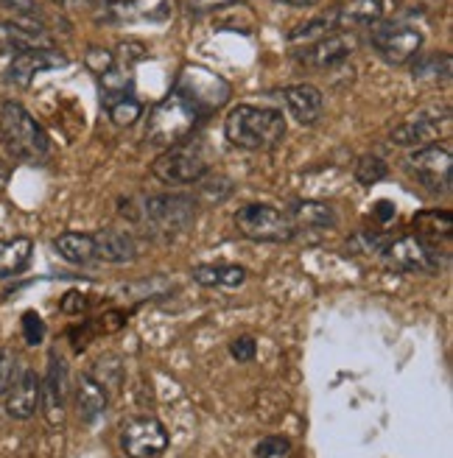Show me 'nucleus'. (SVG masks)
<instances>
[{"label": "nucleus", "mask_w": 453, "mask_h": 458, "mask_svg": "<svg viewBox=\"0 0 453 458\" xmlns=\"http://www.w3.org/2000/svg\"><path fill=\"white\" fill-rule=\"evenodd\" d=\"M151 174L163 185H193V182H201L208 176V159L201 157L199 148L176 143L154 159Z\"/></svg>", "instance_id": "8"}, {"label": "nucleus", "mask_w": 453, "mask_h": 458, "mask_svg": "<svg viewBox=\"0 0 453 458\" xmlns=\"http://www.w3.org/2000/svg\"><path fill=\"white\" fill-rule=\"evenodd\" d=\"M34 260V241L26 235L0 241V280L20 277Z\"/></svg>", "instance_id": "21"}, {"label": "nucleus", "mask_w": 453, "mask_h": 458, "mask_svg": "<svg viewBox=\"0 0 453 458\" xmlns=\"http://www.w3.org/2000/svg\"><path fill=\"white\" fill-rule=\"evenodd\" d=\"M67 363L59 355H51L48 360V372L39 380V408L48 414V420L56 425L64 414V403H67Z\"/></svg>", "instance_id": "13"}, {"label": "nucleus", "mask_w": 453, "mask_h": 458, "mask_svg": "<svg viewBox=\"0 0 453 458\" xmlns=\"http://www.w3.org/2000/svg\"><path fill=\"white\" fill-rule=\"evenodd\" d=\"M6 174H9V168H6V163H4V159H0V182L6 179Z\"/></svg>", "instance_id": "39"}, {"label": "nucleus", "mask_w": 453, "mask_h": 458, "mask_svg": "<svg viewBox=\"0 0 453 458\" xmlns=\"http://www.w3.org/2000/svg\"><path fill=\"white\" fill-rule=\"evenodd\" d=\"M355 182L358 185H364V188H372V185H378V182H383L389 176V168H387V163H383L380 157H375V154H364L355 163Z\"/></svg>", "instance_id": "27"}, {"label": "nucleus", "mask_w": 453, "mask_h": 458, "mask_svg": "<svg viewBox=\"0 0 453 458\" xmlns=\"http://www.w3.org/2000/svg\"><path fill=\"white\" fill-rule=\"evenodd\" d=\"M233 221L238 233L255 243H288L297 235L286 210L271 208V204H244Z\"/></svg>", "instance_id": "6"}, {"label": "nucleus", "mask_w": 453, "mask_h": 458, "mask_svg": "<svg viewBox=\"0 0 453 458\" xmlns=\"http://www.w3.org/2000/svg\"><path fill=\"white\" fill-rule=\"evenodd\" d=\"M104 104H107V112L115 126H132L143 114V104L126 93H109V96H104Z\"/></svg>", "instance_id": "26"}, {"label": "nucleus", "mask_w": 453, "mask_h": 458, "mask_svg": "<svg viewBox=\"0 0 453 458\" xmlns=\"http://www.w3.org/2000/svg\"><path fill=\"white\" fill-rule=\"evenodd\" d=\"M0 131H4L9 151L17 159H26V163L45 159L51 151V140H48V134H45V129L34 121V114L17 101H6L0 106Z\"/></svg>", "instance_id": "2"}, {"label": "nucleus", "mask_w": 453, "mask_h": 458, "mask_svg": "<svg viewBox=\"0 0 453 458\" xmlns=\"http://www.w3.org/2000/svg\"><path fill=\"white\" fill-rule=\"evenodd\" d=\"M84 62H87V67H90L93 73L104 76V73L112 71V67H115V54L107 51V48H90L87 56H84Z\"/></svg>", "instance_id": "32"}, {"label": "nucleus", "mask_w": 453, "mask_h": 458, "mask_svg": "<svg viewBox=\"0 0 453 458\" xmlns=\"http://www.w3.org/2000/svg\"><path fill=\"white\" fill-rule=\"evenodd\" d=\"M54 249L59 251V258L71 266H87L96 260V246L90 233H62L54 241Z\"/></svg>", "instance_id": "24"}, {"label": "nucleus", "mask_w": 453, "mask_h": 458, "mask_svg": "<svg viewBox=\"0 0 453 458\" xmlns=\"http://www.w3.org/2000/svg\"><path fill=\"white\" fill-rule=\"evenodd\" d=\"M224 134H226V140L238 148L266 151V148H275L286 137V118L278 109L238 104L226 112Z\"/></svg>", "instance_id": "1"}, {"label": "nucleus", "mask_w": 453, "mask_h": 458, "mask_svg": "<svg viewBox=\"0 0 453 458\" xmlns=\"http://www.w3.org/2000/svg\"><path fill=\"white\" fill-rule=\"evenodd\" d=\"M450 229H453V216L448 210H423L415 216V235L428 241V243H437L450 238Z\"/></svg>", "instance_id": "25"}, {"label": "nucleus", "mask_w": 453, "mask_h": 458, "mask_svg": "<svg viewBox=\"0 0 453 458\" xmlns=\"http://www.w3.org/2000/svg\"><path fill=\"white\" fill-rule=\"evenodd\" d=\"M291 442L283 437H266L255 445V458H288Z\"/></svg>", "instance_id": "30"}, {"label": "nucleus", "mask_w": 453, "mask_h": 458, "mask_svg": "<svg viewBox=\"0 0 453 458\" xmlns=\"http://www.w3.org/2000/svg\"><path fill=\"white\" fill-rule=\"evenodd\" d=\"M412 171L417 179L432 193H448L450 191V168H453V157L445 146H423L412 157Z\"/></svg>", "instance_id": "11"}, {"label": "nucleus", "mask_w": 453, "mask_h": 458, "mask_svg": "<svg viewBox=\"0 0 453 458\" xmlns=\"http://www.w3.org/2000/svg\"><path fill=\"white\" fill-rule=\"evenodd\" d=\"M107 405H109V394H107V386H101L93 375H81L76 383V411L81 422L93 425L107 414Z\"/></svg>", "instance_id": "20"}, {"label": "nucleus", "mask_w": 453, "mask_h": 458, "mask_svg": "<svg viewBox=\"0 0 453 458\" xmlns=\"http://www.w3.org/2000/svg\"><path fill=\"white\" fill-rule=\"evenodd\" d=\"M380 258L387 260L395 271L406 274H437L448 266V255H442L437 243H428L417 235H400L389 238L383 246Z\"/></svg>", "instance_id": "5"}, {"label": "nucleus", "mask_w": 453, "mask_h": 458, "mask_svg": "<svg viewBox=\"0 0 453 458\" xmlns=\"http://www.w3.org/2000/svg\"><path fill=\"white\" fill-rule=\"evenodd\" d=\"M286 216L291 218L294 229H330L336 226V210L330 208L328 201H294L291 208L286 210Z\"/></svg>", "instance_id": "22"}, {"label": "nucleus", "mask_w": 453, "mask_h": 458, "mask_svg": "<svg viewBox=\"0 0 453 458\" xmlns=\"http://www.w3.org/2000/svg\"><path fill=\"white\" fill-rule=\"evenodd\" d=\"M54 4H64V0H54Z\"/></svg>", "instance_id": "40"}, {"label": "nucleus", "mask_w": 453, "mask_h": 458, "mask_svg": "<svg viewBox=\"0 0 453 458\" xmlns=\"http://www.w3.org/2000/svg\"><path fill=\"white\" fill-rule=\"evenodd\" d=\"M174 93L183 96L188 104H193L201 112V118H205L208 112L226 104V98H230V84H226L221 76L210 73L208 67L188 64L183 76H179Z\"/></svg>", "instance_id": "7"}, {"label": "nucleus", "mask_w": 453, "mask_h": 458, "mask_svg": "<svg viewBox=\"0 0 453 458\" xmlns=\"http://www.w3.org/2000/svg\"><path fill=\"white\" fill-rule=\"evenodd\" d=\"M4 9H14L20 14H34V0H0Z\"/></svg>", "instance_id": "36"}, {"label": "nucleus", "mask_w": 453, "mask_h": 458, "mask_svg": "<svg viewBox=\"0 0 453 458\" xmlns=\"http://www.w3.org/2000/svg\"><path fill=\"white\" fill-rule=\"evenodd\" d=\"M355 51V39L347 31H336L322 39H316L297 54V59L313 71H333V67L345 64L350 54Z\"/></svg>", "instance_id": "12"}, {"label": "nucleus", "mask_w": 453, "mask_h": 458, "mask_svg": "<svg viewBox=\"0 0 453 458\" xmlns=\"http://www.w3.org/2000/svg\"><path fill=\"white\" fill-rule=\"evenodd\" d=\"M333 26L338 31H353V29H372L383 17L380 0H347L336 12H330Z\"/></svg>", "instance_id": "19"}, {"label": "nucleus", "mask_w": 453, "mask_h": 458, "mask_svg": "<svg viewBox=\"0 0 453 458\" xmlns=\"http://www.w3.org/2000/svg\"><path fill=\"white\" fill-rule=\"evenodd\" d=\"M246 268L244 266H233V263H205L196 266L191 271L193 283L205 285V288H238L246 283Z\"/></svg>", "instance_id": "23"}, {"label": "nucleus", "mask_w": 453, "mask_h": 458, "mask_svg": "<svg viewBox=\"0 0 453 458\" xmlns=\"http://www.w3.org/2000/svg\"><path fill=\"white\" fill-rule=\"evenodd\" d=\"M370 39L378 56L387 59L389 64L412 62L415 56H420V48H423L420 29L406 26V22H375Z\"/></svg>", "instance_id": "9"}, {"label": "nucleus", "mask_w": 453, "mask_h": 458, "mask_svg": "<svg viewBox=\"0 0 453 458\" xmlns=\"http://www.w3.org/2000/svg\"><path fill=\"white\" fill-rule=\"evenodd\" d=\"M280 101L288 106L291 118H297L303 126H313L322 118L325 109V96L320 87L313 84H291L280 89Z\"/></svg>", "instance_id": "14"}, {"label": "nucleus", "mask_w": 453, "mask_h": 458, "mask_svg": "<svg viewBox=\"0 0 453 458\" xmlns=\"http://www.w3.org/2000/svg\"><path fill=\"white\" fill-rule=\"evenodd\" d=\"M278 4H286V6H316L320 0H278Z\"/></svg>", "instance_id": "38"}, {"label": "nucleus", "mask_w": 453, "mask_h": 458, "mask_svg": "<svg viewBox=\"0 0 453 458\" xmlns=\"http://www.w3.org/2000/svg\"><path fill=\"white\" fill-rule=\"evenodd\" d=\"M238 4V0H188V9L193 14H205V12H218V9H226Z\"/></svg>", "instance_id": "34"}, {"label": "nucleus", "mask_w": 453, "mask_h": 458, "mask_svg": "<svg viewBox=\"0 0 453 458\" xmlns=\"http://www.w3.org/2000/svg\"><path fill=\"white\" fill-rule=\"evenodd\" d=\"M199 121H201V112L193 104H188L183 96L171 93L168 98H163L149 112L146 140L151 146L171 148L176 143H183L185 137L196 129Z\"/></svg>", "instance_id": "4"}, {"label": "nucleus", "mask_w": 453, "mask_h": 458, "mask_svg": "<svg viewBox=\"0 0 453 458\" xmlns=\"http://www.w3.org/2000/svg\"><path fill=\"white\" fill-rule=\"evenodd\" d=\"M230 355H233L238 363H252L255 355H258V341H255L252 335L233 338V341H230Z\"/></svg>", "instance_id": "33"}, {"label": "nucleus", "mask_w": 453, "mask_h": 458, "mask_svg": "<svg viewBox=\"0 0 453 458\" xmlns=\"http://www.w3.org/2000/svg\"><path fill=\"white\" fill-rule=\"evenodd\" d=\"M450 123V114H442L440 118V109L434 112V118H425L423 114H415L412 121H406L403 126H397L392 131V143L395 146H434V140L440 137V126H448Z\"/></svg>", "instance_id": "18"}, {"label": "nucleus", "mask_w": 453, "mask_h": 458, "mask_svg": "<svg viewBox=\"0 0 453 458\" xmlns=\"http://www.w3.org/2000/svg\"><path fill=\"white\" fill-rule=\"evenodd\" d=\"M64 64V56H59L56 51L51 48H29V51H17L9 71H6V79L17 87H29L31 79L42 71H48V67H59Z\"/></svg>", "instance_id": "15"}, {"label": "nucleus", "mask_w": 453, "mask_h": 458, "mask_svg": "<svg viewBox=\"0 0 453 458\" xmlns=\"http://www.w3.org/2000/svg\"><path fill=\"white\" fill-rule=\"evenodd\" d=\"M17 375H20V360H17L14 350L0 347V394L9 392L17 380Z\"/></svg>", "instance_id": "29"}, {"label": "nucleus", "mask_w": 453, "mask_h": 458, "mask_svg": "<svg viewBox=\"0 0 453 458\" xmlns=\"http://www.w3.org/2000/svg\"><path fill=\"white\" fill-rule=\"evenodd\" d=\"M141 224L149 226L151 235H179L196 221V199L188 193H160L141 201L138 213H132Z\"/></svg>", "instance_id": "3"}, {"label": "nucleus", "mask_w": 453, "mask_h": 458, "mask_svg": "<svg viewBox=\"0 0 453 458\" xmlns=\"http://www.w3.org/2000/svg\"><path fill=\"white\" fill-rule=\"evenodd\" d=\"M39 411V377L31 369H22L14 386L6 392V414L12 420L26 422Z\"/></svg>", "instance_id": "16"}, {"label": "nucleus", "mask_w": 453, "mask_h": 458, "mask_svg": "<svg viewBox=\"0 0 453 458\" xmlns=\"http://www.w3.org/2000/svg\"><path fill=\"white\" fill-rule=\"evenodd\" d=\"M168 445H171V437L160 420L134 417V420L124 422L121 447L129 458H157L168 450Z\"/></svg>", "instance_id": "10"}, {"label": "nucleus", "mask_w": 453, "mask_h": 458, "mask_svg": "<svg viewBox=\"0 0 453 458\" xmlns=\"http://www.w3.org/2000/svg\"><path fill=\"white\" fill-rule=\"evenodd\" d=\"M93 246H96V260L124 266L138 258V241L126 229H98L93 233Z\"/></svg>", "instance_id": "17"}, {"label": "nucleus", "mask_w": 453, "mask_h": 458, "mask_svg": "<svg viewBox=\"0 0 453 458\" xmlns=\"http://www.w3.org/2000/svg\"><path fill=\"white\" fill-rule=\"evenodd\" d=\"M22 335H26V344H31V347H37V344L45 341V322L39 318L37 310L22 313Z\"/></svg>", "instance_id": "31"}, {"label": "nucleus", "mask_w": 453, "mask_h": 458, "mask_svg": "<svg viewBox=\"0 0 453 458\" xmlns=\"http://www.w3.org/2000/svg\"><path fill=\"white\" fill-rule=\"evenodd\" d=\"M87 305H90V300L84 293H67L64 300H62V310L64 313H81V310H87Z\"/></svg>", "instance_id": "35"}, {"label": "nucleus", "mask_w": 453, "mask_h": 458, "mask_svg": "<svg viewBox=\"0 0 453 458\" xmlns=\"http://www.w3.org/2000/svg\"><path fill=\"white\" fill-rule=\"evenodd\" d=\"M375 213H378V218H380V221H389V218L395 216V208H392L389 201H380Z\"/></svg>", "instance_id": "37"}, {"label": "nucleus", "mask_w": 453, "mask_h": 458, "mask_svg": "<svg viewBox=\"0 0 453 458\" xmlns=\"http://www.w3.org/2000/svg\"><path fill=\"white\" fill-rule=\"evenodd\" d=\"M333 26V17L328 14V17H316V20H311V22H303V26H297L291 34H288V42H305V45H311V42H316V39H322V37H328V29Z\"/></svg>", "instance_id": "28"}]
</instances>
